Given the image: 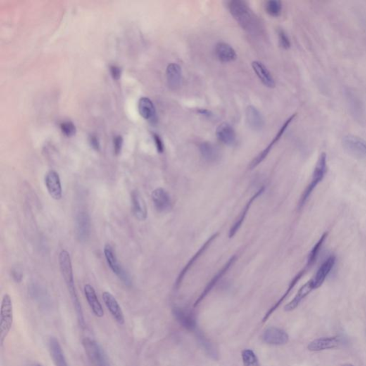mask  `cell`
Masks as SVG:
<instances>
[{"mask_svg": "<svg viewBox=\"0 0 366 366\" xmlns=\"http://www.w3.org/2000/svg\"><path fill=\"white\" fill-rule=\"evenodd\" d=\"M59 264H60V271L65 283L69 293H70L72 303L75 308L76 314H77L78 324L82 329L85 327V321H84L83 310L82 305L79 301L77 290H76L75 281H74L73 269H72V260L70 253L67 250H63L59 255Z\"/></svg>", "mask_w": 366, "mask_h": 366, "instance_id": "obj_1", "label": "cell"}, {"mask_svg": "<svg viewBox=\"0 0 366 366\" xmlns=\"http://www.w3.org/2000/svg\"><path fill=\"white\" fill-rule=\"evenodd\" d=\"M227 8L231 15L243 29L250 32L255 30L256 26L255 17L246 2L231 0L227 3Z\"/></svg>", "mask_w": 366, "mask_h": 366, "instance_id": "obj_2", "label": "cell"}, {"mask_svg": "<svg viewBox=\"0 0 366 366\" xmlns=\"http://www.w3.org/2000/svg\"><path fill=\"white\" fill-rule=\"evenodd\" d=\"M326 172H327V155L326 153H322L317 160L316 165L312 172L311 181L305 188L298 203L299 210L303 208L312 192L317 187V185L324 179Z\"/></svg>", "mask_w": 366, "mask_h": 366, "instance_id": "obj_3", "label": "cell"}, {"mask_svg": "<svg viewBox=\"0 0 366 366\" xmlns=\"http://www.w3.org/2000/svg\"><path fill=\"white\" fill-rule=\"evenodd\" d=\"M13 305L11 297L6 293L2 300L1 310H0V343L2 346L10 332L13 326Z\"/></svg>", "mask_w": 366, "mask_h": 366, "instance_id": "obj_4", "label": "cell"}, {"mask_svg": "<svg viewBox=\"0 0 366 366\" xmlns=\"http://www.w3.org/2000/svg\"><path fill=\"white\" fill-rule=\"evenodd\" d=\"M82 344L93 366H111L106 353L98 342L87 337L82 339Z\"/></svg>", "mask_w": 366, "mask_h": 366, "instance_id": "obj_5", "label": "cell"}, {"mask_svg": "<svg viewBox=\"0 0 366 366\" xmlns=\"http://www.w3.org/2000/svg\"><path fill=\"white\" fill-rule=\"evenodd\" d=\"M104 255L106 261L108 262V266L110 267L114 273L116 274L119 279L121 280V281L125 286H130L132 285V280H131L130 276H129L128 272L124 269V267L121 265L120 262H118L113 247L110 245H105Z\"/></svg>", "mask_w": 366, "mask_h": 366, "instance_id": "obj_6", "label": "cell"}, {"mask_svg": "<svg viewBox=\"0 0 366 366\" xmlns=\"http://www.w3.org/2000/svg\"><path fill=\"white\" fill-rule=\"evenodd\" d=\"M343 148L354 158L366 160V142L353 134H347L342 139Z\"/></svg>", "mask_w": 366, "mask_h": 366, "instance_id": "obj_7", "label": "cell"}, {"mask_svg": "<svg viewBox=\"0 0 366 366\" xmlns=\"http://www.w3.org/2000/svg\"><path fill=\"white\" fill-rule=\"evenodd\" d=\"M90 217L87 212H79L76 217L75 233L77 239L81 243H85L90 236Z\"/></svg>", "mask_w": 366, "mask_h": 366, "instance_id": "obj_8", "label": "cell"}, {"mask_svg": "<svg viewBox=\"0 0 366 366\" xmlns=\"http://www.w3.org/2000/svg\"><path fill=\"white\" fill-rule=\"evenodd\" d=\"M296 116V114H293L292 116L290 117L286 121V122L283 124L282 127H281V128L280 129V130L278 132L277 134H276V137L273 138L272 141H271V143L268 145V146H267L265 150H262L261 153H260V154L256 157V158L254 159L251 163H250V170H252V169H254L255 167L258 166V165H260V164L267 158V156L268 155L269 153H270L271 150H272V148H273V147L276 146V143H279L280 139H281V137H282L283 134L285 133V132H286V129H287L288 126H289L290 124L291 123L292 121L294 120Z\"/></svg>", "mask_w": 366, "mask_h": 366, "instance_id": "obj_9", "label": "cell"}, {"mask_svg": "<svg viewBox=\"0 0 366 366\" xmlns=\"http://www.w3.org/2000/svg\"><path fill=\"white\" fill-rule=\"evenodd\" d=\"M44 183L50 196L53 199L59 200L63 197V188L60 176L56 171L50 170L44 177Z\"/></svg>", "mask_w": 366, "mask_h": 366, "instance_id": "obj_10", "label": "cell"}, {"mask_svg": "<svg viewBox=\"0 0 366 366\" xmlns=\"http://www.w3.org/2000/svg\"><path fill=\"white\" fill-rule=\"evenodd\" d=\"M236 260H237V256H236V255H233V257H231V258L227 260V262H226L223 266H222V268H221L220 270L217 272V274L212 278L211 281H210V283H208V284L207 285L204 291H203V293H201L199 298L197 299L196 303H195V307L199 305V304L201 303L202 300L204 299L205 297L208 296L209 293H210V292L213 289V288L216 286L217 283L220 281V280L222 279V278L223 277L226 273H227V271H228L229 269L233 266V264L235 263Z\"/></svg>", "mask_w": 366, "mask_h": 366, "instance_id": "obj_11", "label": "cell"}, {"mask_svg": "<svg viewBox=\"0 0 366 366\" xmlns=\"http://www.w3.org/2000/svg\"><path fill=\"white\" fill-rule=\"evenodd\" d=\"M219 233H215V234L212 235L211 237L209 238L208 241L205 242L204 244L202 246L201 248L198 250V251L194 255H193V258L188 261L187 264H186V266H185L184 268H183L182 271H181L180 273L179 274L178 277H177V280H176L175 286L176 289H179V288L180 287L181 283H182L183 280H184L185 277H186V274H187L188 271L191 270V267L193 266V265H194L195 263H196L197 260H198L200 257L204 253L205 250L208 249L210 245L212 244V242L216 239Z\"/></svg>", "mask_w": 366, "mask_h": 366, "instance_id": "obj_12", "label": "cell"}, {"mask_svg": "<svg viewBox=\"0 0 366 366\" xmlns=\"http://www.w3.org/2000/svg\"><path fill=\"white\" fill-rule=\"evenodd\" d=\"M103 299L105 306L107 307L112 316L113 317L117 324L120 325L125 324V316H124L123 311H122L120 305H119L118 302H117L116 298L113 296V295L108 291L103 292Z\"/></svg>", "mask_w": 366, "mask_h": 366, "instance_id": "obj_13", "label": "cell"}, {"mask_svg": "<svg viewBox=\"0 0 366 366\" xmlns=\"http://www.w3.org/2000/svg\"><path fill=\"white\" fill-rule=\"evenodd\" d=\"M152 200L155 209L160 212H168L172 209V200L165 189L158 188L152 193Z\"/></svg>", "mask_w": 366, "mask_h": 366, "instance_id": "obj_14", "label": "cell"}, {"mask_svg": "<svg viewBox=\"0 0 366 366\" xmlns=\"http://www.w3.org/2000/svg\"><path fill=\"white\" fill-rule=\"evenodd\" d=\"M341 343L342 339L340 336L317 338L309 343L308 349L312 352H320L338 348Z\"/></svg>", "mask_w": 366, "mask_h": 366, "instance_id": "obj_15", "label": "cell"}, {"mask_svg": "<svg viewBox=\"0 0 366 366\" xmlns=\"http://www.w3.org/2000/svg\"><path fill=\"white\" fill-rule=\"evenodd\" d=\"M262 338L265 343L274 345L286 344L289 340V336L286 331L276 327H270L265 330Z\"/></svg>", "mask_w": 366, "mask_h": 366, "instance_id": "obj_16", "label": "cell"}, {"mask_svg": "<svg viewBox=\"0 0 366 366\" xmlns=\"http://www.w3.org/2000/svg\"><path fill=\"white\" fill-rule=\"evenodd\" d=\"M48 348L50 356L55 366H69L63 348L58 338L54 336L50 337L48 341Z\"/></svg>", "mask_w": 366, "mask_h": 366, "instance_id": "obj_17", "label": "cell"}, {"mask_svg": "<svg viewBox=\"0 0 366 366\" xmlns=\"http://www.w3.org/2000/svg\"><path fill=\"white\" fill-rule=\"evenodd\" d=\"M131 203L134 216L139 221H145L148 217V209L144 198L138 191L131 193Z\"/></svg>", "mask_w": 366, "mask_h": 366, "instance_id": "obj_18", "label": "cell"}, {"mask_svg": "<svg viewBox=\"0 0 366 366\" xmlns=\"http://www.w3.org/2000/svg\"><path fill=\"white\" fill-rule=\"evenodd\" d=\"M336 261V256L334 255H331L323 262L322 265L317 270L316 273L312 279L315 290L320 288L324 284L326 278L328 277L333 266H334Z\"/></svg>", "mask_w": 366, "mask_h": 366, "instance_id": "obj_19", "label": "cell"}, {"mask_svg": "<svg viewBox=\"0 0 366 366\" xmlns=\"http://www.w3.org/2000/svg\"><path fill=\"white\" fill-rule=\"evenodd\" d=\"M265 188L264 187V186H262V187L260 188V189H259L258 191L250 198V200H248V203H246V206H245V208H243V210H242L241 213L240 214L239 217H238V220L236 221V222L233 224V225L231 227V230H230V238H232L236 236V233H237L238 231H239V229L241 228L242 225H243V222H244L245 220H246L248 211H249L250 207H251L252 205H253L254 201H255V200L258 199L259 197L261 196L262 193L265 192Z\"/></svg>", "mask_w": 366, "mask_h": 366, "instance_id": "obj_20", "label": "cell"}, {"mask_svg": "<svg viewBox=\"0 0 366 366\" xmlns=\"http://www.w3.org/2000/svg\"><path fill=\"white\" fill-rule=\"evenodd\" d=\"M84 293L87 303L94 315L98 317L104 316V310L97 296L95 288L91 285L86 284L84 286Z\"/></svg>", "mask_w": 366, "mask_h": 366, "instance_id": "obj_21", "label": "cell"}, {"mask_svg": "<svg viewBox=\"0 0 366 366\" xmlns=\"http://www.w3.org/2000/svg\"><path fill=\"white\" fill-rule=\"evenodd\" d=\"M167 84L172 90H177L182 83V74L181 67L175 63H171L167 67Z\"/></svg>", "mask_w": 366, "mask_h": 366, "instance_id": "obj_22", "label": "cell"}, {"mask_svg": "<svg viewBox=\"0 0 366 366\" xmlns=\"http://www.w3.org/2000/svg\"><path fill=\"white\" fill-rule=\"evenodd\" d=\"M138 110L143 118L150 121L151 123L157 122L156 109L152 100L148 98L143 97L138 102Z\"/></svg>", "mask_w": 366, "mask_h": 366, "instance_id": "obj_23", "label": "cell"}, {"mask_svg": "<svg viewBox=\"0 0 366 366\" xmlns=\"http://www.w3.org/2000/svg\"><path fill=\"white\" fill-rule=\"evenodd\" d=\"M313 290H315V286H314L313 281L310 279L300 288L294 298L285 306V310L292 311V310H295L303 299H305Z\"/></svg>", "mask_w": 366, "mask_h": 366, "instance_id": "obj_24", "label": "cell"}, {"mask_svg": "<svg viewBox=\"0 0 366 366\" xmlns=\"http://www.w3.org/2000/svg\"><path fill=\"white\" fill-rule=\"evenodd\" d=\"M173 315L176 320L185 329L189 331H193L196 329V319L194 315L191 312L186 311L182 308H175L173 309Z\"/></svg>", "mask_w": 366, "mask_h": 366, "instance_id": "obj_25", "label": "cell"}, {"mask_svg": "<svg viewBox=\"0 0 366 366\" xmlns=\"http://www.w3.org/2000/svg\"><path fill=\"white\" fill-rule=\"evenodd\" d=\"M246 122L254 131H261L265 125L264 119L260 111L254 106L248 107L246 111Z\"/></svg>", "mask_w": 366, "mask_h": 366, "instance_id": "obj_26", "label": "cell"}, {"mask_svg": "<svg viewBox=\"0 0 366 366\" xmlns=\"http://www.w3.org/2000/svg\"><path fill=\"white\" fill-rule=\"evenodd\" d=\"M347 92V99L350 106V110L354 118L360 122L365 120V108L360 99L351 91Z\"/></svg>", "mask_w": 366, "mask_h": 366, "instance_id": "obj_27", "label": "cell"}, {"mask_svg": "<svg viewBox=\"0 0 366 366\" xmlns=\"http://www.w3.org/2000/svg\"><path fill=\"white\" fill-rule=\"evenodd\" d=\"M217 139L226 146H231L236 143V134L232 126L227 122H223L216 129Z\"/></svg>", "mask_w": 366, "mask_h": 366, "instance_id": "obj_28", "label": "cell"}, {"mask_svg": "<svg viewBox=\"0 0 366 366\" xmlns=\"http://www.w3.org/2000/svg\"><path fill=\"white\" fill-rule=\"evenodd\" d=\"M215 53L219 61L223 63H232L237 59L236 50L225 42L217 43Z\"/></svg>", "mask_w": 366, "mask_h": 366, "instance_id": "obj_29", "label": "cell"}, {"mask_svg": "<svg viewBox=\"0 0 366 366\" xmlns=\"http://www.w3.org/2000/svg\"><path fill=\"white\" fill-rule=\"evenodd\" d=\"M252 67H253L254 72H255L264 85L270 88L274 87L276 82H274L273 77L271 75L270 71L267 70V67L261 62H253Z\"/></svg>", "mask_w": 366, "mask_h": 366, "instance_id": "obj_30", "label": "cell"}, {"mask_svg": "<svg viewBox=\"0 0 366 366\" xmlns=\"http://www.w3.org/2000/svg\"><path fill=\"white\" fill-rule=\"evenodd\" d=\"M306 270V268L303 269V270H300V272H298V273L297 274L294 278H293V279L292 280L291 283H290L289 286H288L287 291H286V293H285V294L283 295L282 297H281V299H280L279 301L277 302V303L274 304L273 306H272V308H271L270 310H268V312H267V313L265 314V316H264L263 319H262V322L265 323V321H267V319L269 318V317H270V315H272V313H273L274 310L279 308L280 305H281V303H283V300L287 298V296H288V295L290 294V293H291L292 290L294 288L295 286H296L297 283H298V281H299L300 280L302 279V277H303L304 274H305Z\"/></svg>", "mask_w": 366, "mask_h": 366, "instance_id": "obj_31", "label": "cell"}, {"mask_svg": "<svg viewBox=\"0 0 366 366\" xmlns=\"http://www.w3.org/2000/svg\"><path fill=\"white\" fill-rule=\"evenodd\" d=\"M200 154L205 160L208 162H215L220 158V153L211 143L203 142L199 145Z\"/></svg>", "mask_w": 366, "mask_h": 366, "instance_id": "obj_32", "label": "cell"}, {"mask_svg": "<svg viewBox=\"0 0 366 366\" xmlns=\"http://www.w3.org/2000/svg\"><path fill=\"white\" fill-rule=\"evenodd\" d=\"M328 234H329V233L327 232L324 233L320 238V239L318 240V241L317 242L316 244L313 246V248H312V250H310V253H309L308 259H307L306 267H305L307 269L311 267L312 265L315 263V262H316L317 256H318V254L320 253L321 248H322L325 241H326V238L328 237Z\"/></svg>", "mask_w": 366, "mask_h": 366, "instance_id": "obj_33", "label": "cell"}, {"mask_svg": "<svg viewBox=\"0 0 366 366\" xmlns=\"http://www.w3.org/2000/svg\"><path fill=\"white\" fill-rule=\"evenodd\" d=\"M282 3L279 0H270L265 5V12L271 17H277L282 13Z\"/></svg>", "mask_w": 366, "mask_h": 366, "instance_id": "obj_34", "label": "cell"}, {"mask_svg": "<svg viewBox=\"0 0 366 366\" xmlns=\"http://www.w3.org/2000/svg\"><path fill=\"white\" fill-rule=\"evenodd\" d=\"M242 359L245 366H258L259 362L253 350L246 349L242 352Z\"/></svg>", "mask_w": 366, "mask_h": 366, "instance_id": "obj_35", "label": "cell"}, {"mask_svg": "<svg viewBox=\"0 0 366 366\" xmlns=\"http://www.w3.org/2000/svg\"><path fill=\"white\" fill-rule=\"evenodd\" d=\"M198 338L200 342V344L203 345V348L208 352L209 355L215 358V356L217 355L216 350L214 348L212 343L207 338H205L202 333H199V334L198 335Z\"/></svg>", "mask_w": 366, "mask_h": 366, "instance_id": "obj_36", "label": "cell"}, {"mask_svg": "<svg viewBox=\"0 0 366 366\" xmlns=\"http://www.w3.org/2000/svg\"><path fill=\"white\" fill-rule=\"evenodd\" d=\"M60 129H61L62 132L68 138L75 135L77 132L75 124L71 121H65V122H62L60 124Z\"/></svg>", "mask_w": 366, "mask_h": 366, "instance_id": "obj_37", "label": "cell"}, {"mask_svg": "<svg viewBox=\"0 0 366 366\" xmlns=\"http://www.w3.org/2000/svg\"><path fill=\"white\" fill-rule=\"evenodd\" d=\"M279 37L280 44H281L283 48L288 50L291 48V41H290L289 37H288L287 34H286L283 29H279Z\"/></svg>", "mask_w": 366, "mask_h": 366, "instance_id": "obj_38", "label": "cell"}, {"mask_svg": "<svg viewBox=\"0 0 366 366\" xmlns=\"http://www.w3.org/2000/svg\"><path fill=\"white\" fill-rule=\"evenodd\" d=\"M114 152L116 155H120L123 146V138L122 136L117 135L113 140Z\"/></svg>", "mask_w": 366, "mask_h": 366, "instance_id": "obj_39", "label": "cell"}, {"mask_svg": "<svg viewBox=\"0 0 366 366\" xmlns=\"http://www.w3.org/2000/svg\"><path fill=\"white\" fill-rule=\"evenodd\" d=\"M153 141H154L155 146H156L157 150L159 153H162L165 150V147H164V143L162 142L161 138L158 134H153Z\"/></svg>", "mask_w": 366, "mask_h": 366, "instance_id": "obj_40", "label": "cell"}, {"mask_svg": "<svg viewBox=\"0 0 366 366\" xmlns=\"http://www.w3.org/2000/svg\"><path fill=\"white\" fill-rule=\"evenodd\" d=\"M110 74H111L112 77L115 80H119L120 79L121 75H122V70L120 67L117 66V65H111L110 67Z\"/></svg>", "mask_w": 366, "mask_h": 366, "instance_id": "obj_41", "label": "cell"}, {"mask_svg": "<svg viewBox=\"0 0 366 366\" xmlns=\"http://www.w3.org/2000/svg\"><path fill=\"white\" fill-rule=\"evenodd\" d=\"M12 276H13V279L15 282L17 283L22 282L23 274H22L21 271L19 270L18 269H13V270H12Z\"/></svg>", "mask_w": 366, "mask_h": 366, "instance_id": "obj_42", "label": "cell"}, {"mask_svg": "<svg viewBox=\"0 0 366 366\" xmlns=\"http://www.w3.org/2000/svg\"><path fill=\"white\" fill-rule=\"evenodd\" d=\"M89 143H90V146L92 148H93V149L96 150H99L100 148V144L99 140H98V137L96 135H91L90 137H89Z\"/></svg>", "mask_w": 366, "mask_h": 366, "instance_id": "obj_43", "label": "cell"}, {"mask_svg": "<svg viewBox=\"0 0 366 366\" xmlns=\"http://www.w3.org/2000/svg\"><path fill=\"white\" fill-rule=\"evenodd\" d=\"M198 113L207 117L212 116L211 112H210V110H206V109H199V110H198Z\"/></svg>", "mask_w": 366, "mask_h": 366, "instance_id": "obj_44", "label": "cell"}, {"mask_svg": "<svg viewBox=\"0 0 366 366\" xmlns=\"http://www.w3.org/2000/svg\"><path fill=\"white\" fill-rule=\"evenodd\" d=\"M341 366H355V365H353V364L345 363V364H343V365H342Z\"/></svg>", "mask_w": 366, "mask_h": 366, "instance_id": "obj_45", "label": "cell"}, {"mask_svg": "<svg viewBox=\"0 0 366 366\" xmlns=\"http://www.w3.org/2000/svg\"><path fill=\"white\" fill-rule=\"evenodd\" d=\"M29 366H43V365H41V364H39V363H34V364H32V365H30Z\"/></svg>", "mask_w": 366, "mask_h": 366, "instance_id": "obj_46", "label": "cell"}]
</instances>
